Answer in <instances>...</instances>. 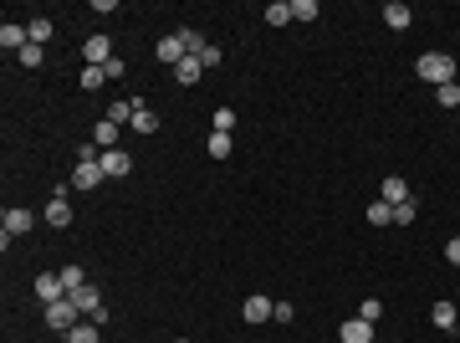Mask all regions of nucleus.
Instances as JSON below:
<instances>
[{"label": "nucleus", "instance_id": "nucleus-35", "mask_svg": "<svg viewBox=\"0 0 460 343\" xmlns=\"http://www.w3.org/2000/svg\"><path fill=\"white\" fill-rule=\"evenodd\" d=\"M77 164H98V144H77Z\"/></svg>", "mask_w": 460, "mask_h": 343}, {"label": "nucleus", "instance_id": "nucleus-22", "mask_svg": "<svg viewBox=\"0 0 460 343\" xmlns=\"http://www.w3.org/2000/svg\"><path fill=\"white\" fill-rule=\"evenodd\" d=\"M292 21V0H276V6H266V26H287Z\"/></svg>", "mask_w": 460, "mask_h": 343}, {"label": "nucleus", "instance_id": "nucleus-19", "mask_svg": "<svg viewBox=\"0 0 460 343\" xmlns=\"http://www.w3.org/2000/svg\"><path fill=\"white\" fill-rule=\"evenodd\" d=\"M430 318H435V328H455V323H460L455 303H435V308H430Z\"/></svg>", "mask_w": 460, "mask_h": 343}, {"label": "nucleus", "instance_id": "nucleus-34", "mask_svg": "<svg viewBox=\"0 0 460 343\" xmlns=\"http://www.w3.org/2000/svg\"><path fill=\"white\" fill-rule=\"evenodd\" d=\"M200 67H205V72H210V67H220V47H215V41L200 52Z\"/></svg>", "mask_w": 460, "mask_h": 343}, {"label": "nucleus", "instance_id": "nucleus-5", "mask_svg": "<svg viewBox=\"0 0 460 343\" xmlns=\"http://www.w3.org/2000/svg\"><path fill=\"white\" fill-rule=\"evenodd\" d=\"M0 47H6L11 57H16V52H26V47H31V31H26V26H16V21H6V26H0Z\"/></svg>", "mask_w": 460, "mask_h": 343}, {"label": "nucleus", "instance_id": "nucleus-8", "mask_svg": "<svg viewBox=\"0 0 460 343\" xmlns=\"http://www.w3.org/2000/svg\"><path fill=\"white\" fill-rule=\"evenodd\" d=\"M102 180H107V175H102V159H98V164H77V169H72V190H98Z\"/></svg>", "mask_w": 460, "mask_h": 343}, {"label": "nucleus", "instance_id": "nucleus-14", "mask_svg": "<svg viewBox=\"0 0 460 343\" xmlns=\"http://www.w3.org/2000/svg\"><path fill=\"white\" fill-rule=\"evenodd\" d=\"M409 21H414V16H409L404 0H389V6H384V26H389V31H404Z\"/></svg>", "mask_w": 460, "mask_h": 343}, {"label": "nucleus", "instance_id": "nucleus-13", "mask_svg": "<svg viewBox=\"0 0 460 343\" xmlns=\"http://www.w3.org/2000/svg\"><path fill=\"white\" fill-rule=\"evenodd\" d=\"M47 221H52V231L72 226V205H67V195H52V200H47Z\"/></svg>", "mask_w": 460, "mask_h": 343}, {"label": "nucleus", "instance_id": "nucleus-9", "mask_svg": "<svg viewBox=\"0 0 460 343\" xmlns=\"http://www.w3.org/2000/svg\"><path fill=\"white\" fill-rule=\"evenodd\" d=\"M128 169H134V159H128L123 149H102V175H107V180H123Z\"/></svg>", "mask_w": 460, "mask_h": 343}, {"label": "nucleus", "instance_id": "nucleus-20", "mask_svg": "<svg viewBox=\"0 0 460 343\" xmlns=\"http://www.w3.org/2000/svg\"><path fill=\"white\" fill-rule=\"evenodd\" d=\"M26 31H31V47H47V41H52V21L36 16V21H26Z\"/></svg>", "mask_w": 460, "mask_h": 343}, {"label": "nucleus", "instance_id": "nucleus-24", "mask_svg": "<svg viewBox=\"0 0 460 343\" xmlns=\"http://www.w3.org/2000/svg\"><path fill=\"white\" fill-rule=\"evenodd\" d=\"M435 103H440V108H460V82H445V88H435Z\"/></svg>", "mask_w": 460, "mask_h": 343}, {"label": "nucleus", "instance_id": "nucleus-33", "mask_svg": "<svg viewBox=\"0 0 460 343\" xmlns=\"http://www.w3.org/2000/svg\"><path fill=\"white\" fill-rule=\"evenodd\" d=\"M235 128V108H215V134H230Z\"/></svg>", "mask_w": 460, "mask_h": 343}, {"label": "nucleus", "instance_id": "nucleus-28", "mask_svg": "<svg viewBox=\"0 0 460 343\" xmlns=\"http://www.w3.org/2000/svg\"><path fill=\"white\" fill-rule=\"evenodd\" d=\"M317 0H292V21H317Z\"/></svg>", "mask_w": 460, "mask_h": 343}, {"label": "nucleus", "instance_id": "nucleus-31", "mask_svg": "<svg viewBox=\"0 0 460 343\" xmlns=\"http://www.w3.org/2000/svg\"><path fill=\"white\" fill-rule=\"evenodd\" d=\"M16 62H20V67H41V62H47V47H26V52H16Z\"/></svg>", "mask_w": 460, "mask_h": 343}, {"label": "nucleus", "instance_id": "nucleus-23", "mask_svg": "<svg viewBox=\"0 0 460 343\" xmlns=\"http://www.w3.org/2000/svg\"><path fill=\"white\" fill-rule=\"evenodd\" d=\"M205 149H210V159H225V154H230V134H215V128H210Z\"/></svg>", "mask_w": 460, "mask_h": 343}, {"label": "nucleus", "instance_id": "nucleus-30", "mask_svg": "<svg viewBox=\"0 0 460 343\" xmlns=\"http://www.w3.org/2000/svg\"><path fill=\"white\" fill-rule=\"evenodd\" d=\"M358 318H363V323H379V318H384V303H379V297H368V303H358Z\"/></svg>", "mask_w": 460, "mask_h": 343}, {"label": "nucleus", "instance_id": "nucleus-2", "mask_svg": "<svg viewBox=\"0 0 460 343\" xmlns=\"http://www.w3.org/2000/svg\"><path fill=\"white\" fill-rule=\"evenodd\" d=\"M47 323H52V333H72L82 323V313H77L72 297H61V303H47Z\"/></svg>", "mask_w": 460, "mask_h": 343}, {"label": "nucleus", "instance_id": "nucleus-7", "mask_svg": "<svg viewBox=\"0 0 460 343\" xmlns=\"http://www.w3.org/2000/svg\"><path fill=\"white\" fill-rule=\"evenodd\" d=\"M276 313V303H271V297H246V303H240V318H246V323H266V318Z\"/></svg>", "mask_w": 460, "mask_h": 343}, {"label": "nucleus", "instance_id": "nucleus-15", "mask_svg": "<svg viewBox=\"0 0 460 343\" xmlns=\"http://www.w3.org/2000/svg\"><path fill=\"white\" fill-rule=\"evenodd\" d=\"M379 200H389V205H404V200H414V195H409V185H404L399 175H389V180H384V195H379Z\"/></svg>", "mask_w": 460, "mask_h": 343}, {"label": "nucleus", "instance_id": "nucleus-32", "mask_svg": "<svg viewBox=\"0 0 460 343\" xmlns=\"http://www.w3.org/2000/svg\"><path fill=\"white\" fill-rule=\"evenodd\" d=\"M414 216H420V205H414V200H404V205H394V226H409Z\"/></svg>", "mask_w": 460, "mask_h": 343}, {"label": "nucleus", "instance_id": "nucleus-37", "mask_svg": "<svg viewBox=\"0 0 460 343\" xmlns=\"http://www.w3.org/2000/svg\"><path fill=\"white\" fill-rule=\"evenodd\" d=\"M445 262H455V267H460V236H450V241H445Z\"/></svg>", "mask_w": 460, "mask_h": 343}, {"label": "nucleus", "instance_id": "nucleus-38", "mask_svg": "<svg viewBox=\"0 0 460 343\" xmlns=\"http://www.w3.org/2000/svg\"><path fill=\"white\" fill-rule=\"evenodd\" d=\"M174 343H189V338H174Z\"/></svg>", "mask_w": 460, "mask_h": 343}, {"label": "nucleus", "instance_id": "nucleus-4", "mask_svg": "<svg viewBox=\"0 0 460 343\" xmlns=\"http://www.w3.org/2000/svg\"><path fill=\"white\" fill-rule=\"evenodd\" d=\"M82 57H87V67H107V62H113V41H107V36H87Z\"/></svg>", "mask_w": 460, "mask_h": 343}, {"label": "nucleus", "instance_id": "nucleus-16", "mask_svg": "<svg viewBox=\"0 0 460 343\" xmlns=\"http://www.w3.org/2000/svg\"><path fill=\"white\" fill-rule=\"evenodd\" d=\"M200 72H205V67H200V57H184L179 67H174V77H179L184 88H194V82H200Z\"/></svg>", "mask_w": 460, "mask_h": 343}, {"label": "nucleus", "instance_id": "nucleus-10", "mask_svg": "<svg viewBox=\"0 0 460 343\" xmlns=\"http://www.w3.org/2000/svg\"><path fill=\"white\" fill-rule=\"evenodd\" d=\"M72 303H77V313H82V318H93L98 308H107V303H102V292H98L93 282H87V287H77V292H72Z\"/></svg>", "mask_w": 460, "mask_h": 343}, {"label": "nucleus", "instance_id": "nucleus-18", "mask_svg": "<svg viewBox=\"0 0 460 343\" xmlns=\"http://www.w3.org/2000/svg\"><path fill=\"white\" fill-rule=\"evenodd\" d=\"M93 144H98V149H118V123H107V118H102V123L93 128Z\"/></svg>", "mask_w": 460, "mask_h": 343}, {"label": "nucleus", "instance_id": "nucleus-6", "mask_svg": "<svg viewBox=\"0 0 460 343\" xmlns=\"http://www.w3.org/2000/svg\"><path fill=\"white\" fill-rule=\"evenodd\" d=\"M36 297H41V303H61V297H67L61 272H41V277H36Z\"/></svg>", "mask_w": 460, "mask_h": 343}, {"label": "nucleus", "instance_id": "nucleus-27", "mask_svg": "<svg viewBox=\"0 0 460 343\" xmlns=\"http://www.w3.org/2000/svg\"><path fill=\"white\" fill-rule=\"evenodd\" d=\"M67 343H98V323L87 318V323H77L72 333H67Z\"/></svg>", "mask_w": 460, "mask_h": 343}, {"label": "nucleus", "instance_id": "nucleus-17", "mask_svg": "<svg viewBox=\"0 0 460 343\" xmlns=\"http://www.w3.org/2000/svg\"><path fill=\"white\" fill-rule=\"evenodd\" d=\"M134 113H138V103L134 98H118L113 108H107V123H134Z\"/></svg>", "mask_w": 460, "mask_h": 343}, {"label": "nucleus", "instance_id": "nucleus-25", "mask_svg": "<svg viewBox=\"0 0 460 343\" xmlns=\"http://www.w3.org/2000/svg\"><path fill=\"white\" fill-rule=\"evenodd\" d=\"M368 221H374V226H394V205L389 200H374V205H368Z\"/></svg>", "mask_w": 460, "mask_h": 343}, {"label": "nucleus", "instance_id": "nucleus-11", "mask_svg": "<svg viewBox=\"0 0 460 343\" xmlns=\"http://www.w3.org/2000/svg\"><path fill=\"white\" fill-rule=\"evenodd\" d=\"M343 343H374V323H363V318H348V323L338 328Z\"/></svg>", "mask_w": 460, "mask_h": 343}, {"label": "nucleus", "instance_id": "nucleus-29", "mask_svg": "<svg viewBox=\"0 0 460 343\" xmlns=\"http://www.w3.org/2000/svg\"><path fill=\"white\" fill-rule=\"evenodd\" d=\"M77 82H82L87 93H98L102 82H107V72H102V67H82V77H77Z\"/></svg>", "mask_w": 460, "mask_h": 343}, {"label": "nucleus", "instance_id": "nucleus-1", "mask_svg": "<svg viewBox=\"0 0 460 343\" xmlns=\"http://www.w3.org/2000/svg\"><path fill=\"white\" fill-rule=\"evenodd\" d=\"M414 72H420V82L445 88V82H455V57H445V52H425L420 62H414Z\"/></svg>", "mask_w": 460, "mask_h": 343}, {"label": "nucleus", "instance_id": "nucleus-21", "mask_svg": "<svg viewBox=\"0 0 460 343\" xmlns=\"http://www.w3.org/2000/svg\"><path fill=\"white\" fill-rule=\"evenodd\" d=\"M61 287H67V297H72L77 287H87V272H82L77 262H72V267H61Z\"/></svg>", "mask_w": 460, "mask_h": 343}, {"label": "nucleus", "instance_id": "nucleus-3", "mask_svg": "<svg viewBox=\"0 0 460 343\" xmlns=\"http://www.w3.org/2000/svg\"><path fill=\"white\" fill-rule=\"evenodd\" d=\"M31 226H36V216H31V210H20V205H16V210H6V216H0V241L11 246V236H26Z\"/></svg>", "mask_w": 460, "mask_h": 343}, {"label": "nucleus", "instance_id": "nucleus-26", "mask_svg": "<svg viewBox=\"0 0 460 343\" xmlns=\"http://www.w3.org/2000/svg\"><path fill=\"white\" fill-rule=\"evenodd\" d=\"M153 128H159V113H153V108H138V113H134V134H153Z\"/></svg>", "mask_w": 460, "mask_h": 343}, {"label": "nucleus", "instance_id": "nucleus-12", "mask_svg": "<svg viewBox=\"0 0 460 343\" xmlns=\"http://www.w3.org/2000/svg\"><path fill=\"white\" fill-rule=\"evenodd\" d=\"M153 57H159V62H169V67H179V62H184L189 52H184V41H179V36H164L159 47H153Z\"/></svg>", "mask_w": 460, "mask_h": 343}, {"label": "nucleus", "instance_id": "nucleus-36", "mask_svg": "<svg viewBox=\"0 0 460 343\" xmlns=\"http://www.w3.org/2000/svg\"><path fill=\"white\" fill-rule=\"evenodd\" d=\"M292 318H297V308H292V303H276V313H271V323H292Z\"/></svg>", "mask_w": 460, "mask_h": 343}]
</instances>
